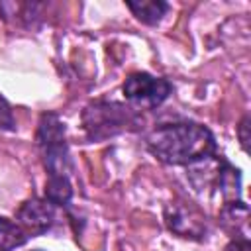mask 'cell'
Here are the masks:
<instances>
[{
	"label": "cell",
	"instance_id": "cell-1",
	"mask_svg": "<svg viewBox=\"0 0 251 251\" xmlns=\"http://www.w3.org/2000/svg\"><path fill=\"white\" fill-rule=\"evenodd\" d=\"M147 151L173 167H194L218 153L214 133L198 122H171L153 127L145 137Z\"/></svg>",
	"mask_w": 251,
	"mask_h": 251
},
{
	"label": "cell",
	"instance_id": "cell-2",
	"mask_svg": "<svg viewBox=\"0 0 251 251\" xmlns=\"http://www.w3.org/2000/svg\"><path fill=\"white\" fill-rule=\"evenodd\" d=\"M35 145L47 173L45 198L57 208H67L73 200V159L67 141L65 122L55 112H45L39 118Z\"/></svg>",
	"mask_w": 251,
	"mask_h": 251
},
{
	"label": "cell",
	"instance_id": "cell-3",
	"mask_svg": "<svg viewBox=\"0 0 251 251\" xmlns=\"http://www.w3.org/2000/svg\"><path fill=\"white\" fill-rule=\"evenodd\" d=\"M139 126V112L120 102L96 100L82 110V127L90 141H104Z\"/></svg>",
	"mask_w": 251,
	"mask_h": 251
},
{
	"label": "cell",
	"instance_id": "cell-4",
	"mask_svg": "<svg viewBox=\"0 0 251 251\" xmlns=\"http://www.w3.org/2000/svg\"><path fill=\"white\" fill-rule=\"evenodd\" d=\"M122 92L133 110H155L171 96L173 84L163 76L133 73L124 80Z\"/></svg>",
	"mask_w": 251,
	"mask_h": 251
},
{
	"label": "cell",
	"instance_id": "cell-5",
	"mask_svg": "<svg viewBox=\"0 0 251 251\" xmlns=\"http://www.w3.org/2000/svg\"><path fill=\"white\" fill-rule=\"evenodd\" d=\"M165 222L169 229L186 239H204L208 233L206 216L190 202H171L165 208Z\"/></svg>",
	"mask_w": 251,
	"mask_h": 251
},
{
	"label": "cell",
	"instance_id": "cell-6",
	"mask_svg": "<svg viewBox=\"0 0 251 251\" xmlns=\"http://www.w3.org/2000/svg\"><path fill=\"white\" fill-rule=\"evenodd\" d=\"M16 224L27 235H41L57 222V206L47 198H27L16 210Z\"/></svg>",
	"mask_w": 251,
	"mask_h": 251
},
{
	"label": "cell",
	"instance_id": "cell-7",
	"mask_svg": "<svg viewBox=\"0 0 251 251\" xmlns=\"http://www.w3.org/2000/svg\"><path fill=\"white\" fill-rule=\"evenodd\" d=\"M247 218H249V208L243 200H233V202H226L218 214L220 226L226 233H229L231 239L235 241H249V226H247Z\"/></svg>",
	"mask_w": 251,
	"mask_h": 251
},
{
	"label": "cell",
	"instance_id": "cell-8",
	"mask_svg": "<svg viewBox=\"0 0 251 251\" xmlns=\"http://www.w3.org/2000/svg\"><path fill=\"white\" fill-rule=\"evenodd\" d=\"M126 6L141 24H147V25H157L171 8L169 2H163V0H139V2L129 0L126 2Z\"/></svg>",
	"mask_w": 251,
	"mask_h": 251
},
{
	"label": "cell",
	"instance_id": "cell-9",
	"mask_svg": "<svg viewBox=\"0 0 251 251\" xmlns=\"http://www.w3.org/2000/svg\"><path fill=\"white\" fill-rule=\"evenodd\" d=\"M29 235L12 220L0 216V251H14L22 247Z\"/></svg>",
	"mask_w": 251,
	"mask_h": 251
},
{
	"label": "cell",
	"instance_id": "cell-10",
	"mask_svg": "<svg viewBox=\"0 0 251 251\" xmlns=\"http://www.w3.org/2000/svg\"><path fill=\"white\" fill-rule=\"evenodd\" d=\"M0 131H16V118L8 100L0 94Z\"/></svg>",
	"mask_w": 251,
	"mask_h": 251
},
{
	"label": "cell",
	"instance_id": "cell-11",
	"mask_svg": "<svg viewBox=\"0 0 251 251\" xmlns=\"http://www.w3.org/2000/svg\"><path fill=\"white\" fill-rule=\"evenodd\" d=\"M247 129H249V116H245L239 124V141L243 145V149H247V141H249V135H247Z\"/></svg>",
	"mask_w": 251,
	"mask_h": 251
},
{
	"label": "cell",
	"instance_id": "cell-12",
	"mask_svg": "<svg viewBox=\"0 0 251 251\" xmlns=\"http://www.w3.org/2000/svg\"><path fill=\"white\" fill-rule=\"evenodd\" d=\"M227 251H249V241H235L231 239L227 245Z\"/></svg>",
	"mask_w": 251,
	"mask_h": 251
}]
</instances>
